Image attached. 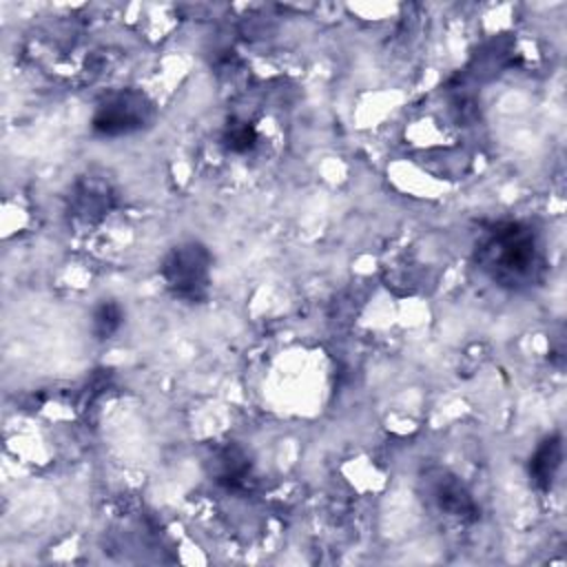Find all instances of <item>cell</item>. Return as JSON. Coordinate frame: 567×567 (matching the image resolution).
Here are the masks:
<instances>
[{
    "label": "cell",
    "mask_w": 567,
    "mask_h": 567,
    "mask_svg": "<svg viewBox=\"0 0 567 567\" xmlns=\"http://www.w3.org/2000/svg\"><path fill=\"white\" fill-rule=\"evenodd\" d=\"M476 268L501 290L523 295L547 275V250L540 230L525 219H496L478 230Z\"/></svg>",
    "instance_id": "obj_1"
},
{
    "label": "cell",
    "mask_w": 567,
    "mask_h": 567,
    "mask_svg": "<svg viewBox=\"0 0 567 567\" xmlns=\"http://www.w3.org/2000/svg\"><path fill=\"white\" fill-rule=\"evenodd\" d=\"M159 277L177 301L202 303L213 284V252L199 239L177 241L162 257Z\"/></svg>",
    "instance_id": "obj_2"
},
{
    "label": "cell",
    "mask_w": 567,
    "mask_h": 567,
    "mask_svg": "<svg viewBox=\"0 0 567 567\" xmlns=\"http://www.w3.org/2000/svg\"><path fill=\"white\" fill-rule=\"evenodd\" d=\"M155 120V104L135 89L115 91L102 97L93 111L91 128L100 137H124L140 133Z\"/></svg>",
    "instance_id": "obj_3"
},
{
    "label": "cell",
    "mask_w": 567,
    "mask_h": 567,
    "mask_svg": "<svg viewBox=\"0 0 567 567\" xmlns=\"http://www.w3.org/2000/svg\"><path fill=\"white\" fill-rule=\"evenodd\" d=\"M425 494L430 503L450 518L474 520L478 516V505L467 485L445 470H430L425 474Z\"/></svg>",
    "instance_id": "obj_4"
},
{
    "label": "cell",
    "mask_w": 567,
    "mask_h": 567,
    "mask_svg": "<svg viewBox=\"0 0 567 567\" xmlns=\"http://www.w3.org/2000/svg\"><path fill=\"white\" fill-rule=\"evenodd\" d=\"M206 465L210 481L226 492L239 494L248 492L252 485V461L248 452L237 443H224L215 447Z\"/></svg>",
    "instance_id": "obj_5"
},
{
    "label": "cell",
    "mask_w": 567,
    "mask_h": 567,
    "mask_svg": "<svg viewBox=\"0 0 567 567\" xmlns=\"http://www.w3.org/2000/svg\"><path fill=\"white\" fill-rule=\"evenodd\" d=\"M113 208V190L106 182L89 175L75 182L69 195V213L82 224H95Z\"/></svg>",
    "instance_id": "obj_6"
},
{
    "label": "cell",
    "mask_w": 567,
    "mask_h": 567,
    "mask_svg": "<svg viewBox=\"0 0 567 567\" xmlns=\"http://www.w3.org/2000/svg\"><path fill=\"white\" fill-rule=\"evenodd\" d=\"M560 467H563V436L554 432L540 439V443L536 445V450L527 461L529 483L538 492H551Z\"/></svg>",
    "instance_id": "obj_7"
},
{
    "label": "cell",
    "mask_w": 567,
    "mask_h": 567,
    "mask_svg": "<svg viewBox=\"0 0 567 567\" xmlns=\"http://www.w3.org/2000/svg\"><path fill=\"white\" fill-rule=\"evenodd\" d=\"M124 323V310L115 299H102L91 315V332L95 339H111Z\"/></svg>",
    "instance_id": "obj_8"
},
{
    "label": "cell",
    "mask_w": 567,
    "mask_h": 567,
    "mask_svg": "<svg viewBox=\"0 0 567 567\" xmlns=\"http://www.w3.org/2000/svg\"><path fill=\"white\" fill-rule=\"evenodd\" d=\"M257 140L259 137H257L255 126L250 122H246V120H230L226 124V128H224V135H221L224 148L228 153H237V155L252 151Z\"/></svg>",
    "instance_id": "obj_9"
}]
</instances>
